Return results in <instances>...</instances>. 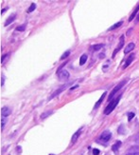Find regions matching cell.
Wrapping results in <instances>:
<instances>
[{"label":"cell","mask_w":139,"mask_h":155,"mask_svg":"<svg viewBox=\"0 0 139 155\" xmlns=\"http://www.w3.org/2000/svg\"><path fill=\"white\" fill-rule=\"evenodd\" d=\"M36 9V4H34V3H32L31 5H30V7L28 9V12H32L33 11H34Z\"/></svg>","instance_id":"19"},{"label":"cell","mask_w":139,"mask_h":155,"mask_svg":"<svg viewBox=\"0 0 139 155\" xmlns=\"http://www.w3.org/2000/svg\"><path fill=\"white\" fill-rule=\"evenodd\" d=\"M53 113V111L52 110H48V112H44L42 115H41V119H45V118H46V117H48L50 114H52Z\"/></svg>","instance_id":"18"},{"label":"cell","mask_w":139,"mask_h":155,"mask_svg":"<svg viewBox=\"0 0 139 155\" xmlns=\"http://www.w3.org/2000/svg\"><path fill=\"white\" fill-rule=\"evenodd\" d=\"M120 98H121V95H119L117 98H116V99H114V100H112L111 102H110V104L106 107V109H105V110H104V114H106V115H108V114H110L113 110H114L115 109H116V107L117 106V104H118V102H119V100H120Z\"/></svg>","instance_id":"1"},{"label":"cell","mask_w":139,"mask_h":155,"mask_svg":"<svg viewBox=\"0 0 139 155\" xmlns=\"http://www.w3.org/2000/svg\"><path fill=\"white\" fill-rule=\"evenodd\" d=\"M127 155H139V153L138 152H134V153H129Z\"/></svg>","instance_id":"26"},{"label":"cell","mask_w":139,"mask_h":155,"mask_svg":"<svg viewBox=\"0 0 139 155\" xmlns=\"http://www.w3.org/2000/svg\"><path fill=\"white\" fill-rule=\"evenodd\" d=\"M86 61H87V55L86 54H82L81 56V58H79V65L82 66L86 63Z\"/></svg>","instance_id":"12"},{"label":"cell","mask_w":139,"mask_h":155,"mask_svg":"<svg viewBox=\"0 0 139 155\" xmlns=\"http://www.w3.org/2000/svg\"><path fill=\"white\" fill-rule=\"evenodd\" d=\"M123 24V22L122 21H119V22H117L116 24H115V25H113L111 28L109 29V31H113V30H116V29H117V28H119L121 25Z\"/></svg>","instance_id":"16"},{"label":"cell","mask_w":139,"mask_h":155,"mask_svg":"<svg viewBox=\"0 0 139 155\" xmlns=\"http://www.w3.org/2000/svg\"><path fill=\"white\" fill-rule=\"evenodd\" d=\"M138 11H139V4H138V6H137V8L134 11V12L131 13V15L130 16V18H129V21H131L132 19H134L135 16H136V15L138 13Z\"/></svg>","instance_id":"14"},{"label":"cell","mask_w":139,"mask_h":155,"mask_svg":"<svg viewBox=\"0 0 139 155\" xmlns=\"http://www.w3.org/2000/svg\"><path fill=\"white\" fill-rule=\"evenodd\" d=\"M134 53H132V54H131L130 56H129V58L127 59V61H126V63H125V65H124V69H126V68H127V67H129L130 65H131V63L132 62V60H134Z\"/></svg>","instance_id":"9"},{"label":"cell","mask_w":139,"mask_h":155,"mask_svg":"<svg viewBox=\"0 0 139 155\" xmlns=\"http://www.w3.org/2000/svg\"><path fill=\"white\" fill-rule=\"evenodd\" d=\"M58 76H59L60 80H67L70 77V73L67 71L63 70L58 73Z\"/></svg>","instance_id":"4"},{"label":"cell","mask_w":139,"mask_h":155,"mask_svg":"<svg viewBox=\"0 0 139 155\" xmlns=\"http://www.w3.org/2000/svg\"><path fill=\"white\" fill-rule=\"evenodd\" d=\"M11 113V110L8 107H2V110H1V114H2V117H7L9 116L10 114Z\"/></svg>","instance_id":"7"},{"label":"cell","mask_w":139,"mask_h":155,"mask_svg":"<svg viewBox=\"0 0 139 155\" xmlns=\"http://www.w3.org/2000/svg\"><path fill=\"white\" fill-rule=\"evenodd\" d=\"M15 15H11L9 18H8V20L6 21V23H5V26H8V25H10V24H11L12 22H13V20L15 19Z\"/></svg>","instance_id":"13"},{"label":"cell","mask_w":139,"mask_h":155,"mask_svg":"<svg viewBox=\"0 0 139 155\" xmlns=\"http://www.w3.org/2000/svg\"><path fill=\"white\" fill-rule=\"evenodd\" d=\"M93 154H94V155H98V154H99V150H97V149L93 150Z\"/></svg>","instance_id":"24"},{"label":"cell","mask_w":139,"mask_h":155,"mask_svg":"<svg viewBox=\"0 0 139 155\" xmlns=\"http://www.w3.org/2000/svg\"><path fill=\"white\" fill-rule=\"evenodd\" d=\"M68 86H69V84H64V85H63L62 87H60L55 92H53V93L51 94V96L49 97V100H51L52 98H54V97H56L57 95H59V94L61 93L62 91H63L65 90V87H67Z\"/></svg>","instance_id":"5"},{"label":"cell","mask_w":139,"mask_h":155,"mask_svg":"<svg viewBox=\"0 0 139 155\" xmlns=\"http://www.w3.org/2000/svg\"><path fill=\"white\" fill-rule=\"evenodd\" d=\"M4 82H5V78H4V75H2V82H1V85L2 86L4 85Z\"/></svg>","instance_id":"27"},{"label":"cell","mask_w":139,"mask_h":155,"mask_svg":"<svg viewBox=\"0 0 139 155\" xmlns=\"http://www.w3.org/2000/svg\"><path fill=\"white\" fill-rule=\"evenodd\" d=\"M25 28H26V25H23V26H19V27H17V31H25Z\"/></svg>","instance_id":"21"},{"label":"cell","mask_w":139,"mask_h":155,"mask_svg":"<svg viewBox=\"0 0 139 155\" xmlns=\"http://www.w3.org/2000/svg\"><path fill=\"white\" fill-rule=\"evenodd\" d=\"M134 117V112H130V113L128 114V120H129V121H131Z\"/></svg>","instance_id":"23"},{"label":"cell","mask_w":139,"mask_h":155,"mask_svg":"<svg viewBox=\"0 0 139 155\" xmlns=\"http://www.w3.org/2000/svg\"><path fill=\"white\" fill-rule=\"evenodd\" d=\"M69 55H70V51H66L63 53V54L61 56V59H62V60H63V59H65V58H67Z\"/></svg>","instance_id":"20"},{"label":"cell","mask_w":139,"mask_h":155,"mask_svg":"<svg viewBox=\"0 0 139 155\" xmlns=\"http://www.w3.org/2000/svg\"><path fill=\"white\" fill-rule=\"evenodd\" d=\"M104 45L103 44H97V45H94V46H92V50L94 51H99L101 48H103Z\"/></svg>","instance_id":"15"},{"label":"cell","mask_w":139,"mask_h":155,"mask_svg":"<svg viewBox=\"0 0 139 155\" xmlns=\"http://www.w3.org/2000/svg\"><path fill=\"white\" fill-rule=\"evenodd\" d=\"M134 47H135L134 43H132V42H131V43H129V45L125 48L124 53H125V54H127V53H129L130 51H131L132 50L134 49Z\"/></svg>","instance_id":"8"},{"label":"cell","mask_w":139,"mask_h":155,"mask_svg":"<svg viewBox=\"0 0 139 155\" xmlns=\"http://www.w3.org/2000/svg\"><path fill=\"white\" fill-rule=\"evenodd\" d=\"M7 57H9V54H5V55H3V56H2V59H1V62H2V63H4L5 59H6Z\"/></svg>","instance_id":"25"},{"label":"cell","mask_w":139,"mask_h":155,"mask_svg":"<svg viewBox=\"0 0 139 155\" xmlns=\"http://www.w3.org/2000/svg\"><path fill=\"white\" fill-rule=\"evenodd\" d=\"M82 129H81V130H79L74 135H73V137H72V140H71V142H72V144H74L76 141L78 140V138H79V136L81 135V132H82Z\"/></svg>","instance_id":"10"},{"label":"cell","mask_w":139,"mask_h":155,"mask_svg":"<svg viewBox=\"0 0 139 155\" xmlns=\"http://www.w3.org/2000/svg\"><path fill=\"white\" fill-rule=\"evenodd\" d=\"M7 120H8V119H6L5 117H2V119H1V122H2V130H4V127H5V125H6Z\"/></svg>","instance_id":"22"},{"label":"cell","mask_w":139,"mask_h":155,"mask_svg":"<svg viewBox=\"0 0 139 155\" xmlns=\"http://www.w3.org/2000/svg\"><path fill=\"white\" fill-rule=\"evenodd\" d=\"M105 95H106V92H104V93L102 94V95H101V97H100V99H99V100L97 101V104L95 105V109H97V107H98L99 105L101 104V102H102V101H103V99H104Z\"/></svg>","instance_id":"17"},{"label":"cell","mask_w":139,"mask_h":155,"mask_svg":"<svg viewBox=\"0 0 139 155\" xmlns=\"http://www.w3.org/2000/svg\"><path fill=\"white\" fill-rule=\"evenodd\" d=\"M123 45H124V36L122 35V36L120 37V39H119V44H118V46L116 47V49L115 50V52L113 53V58H114V57L116 55V53L119 51V50H120V49L122 48Z\"/></svg>","instance_id":"6"},{"label":"cell","mask_w":139,"mask_h":155,"mask_svg":"<svg viewBox=\"0 0 139 155\" xmlns=\"http://www.w3.org/2000/svg\"><path fill=\"white\" fill-rule=\"evenodd\" d=\"M121 146V142L120 141H116V143L113 146V147H112V150H113V151L114 152H117V150H118V149H119V147Z\"/></svg>","instance_id":"11"},{"label":"cell","mask_w":139,"mask_h":155,"mask_svg":"<svg viewBox=\"0 0 139 155\" xmlns=\"http://www.w3.org/2000/svg\"><path fill=\"white\" fill-rule=\"evenodd\" d=\"M126 83H127V80H123L121 83H119L116 87H115V89L111 91L110 95H109V97H108V100H109V101H112V100H113V98H114V96H115V94H116L119 90H120L121 87H122Z\"/></svg>","instance_id":"3"},{"label":"cell","mask_w":139,"mask_h":155,"mask_svg":"<svg viewBox=\"0 0 139 155\" xmlns=\"http://www.w3.org/2000/svg\"><path fill=\"white\" fill-rule=\"evenodd\" d=\"M111 136H112L111 132L109 130H105L100 134V136H99L97 140V143H107L111 139Z\"/></svg>","instance_id":"2"}]
</instances>
